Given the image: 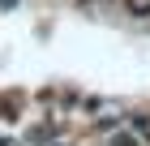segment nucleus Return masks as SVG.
Listing matches in <instances>:
<instances>
[{
  "instance_id": "obj_1",
  "label": "nucleus",
  "mask_w": 150,
  "mask_h": 146,
  "mask_svg": "<svg viewBox=\"0 0 150 146\" xmlns=\"http://www.w3.org/2000/svg\"><path fill=\"white\" fill-rule=\"evenodd\" d=\"M129 13H150V0H129Z\"/></svg>"
}]
</instances>
